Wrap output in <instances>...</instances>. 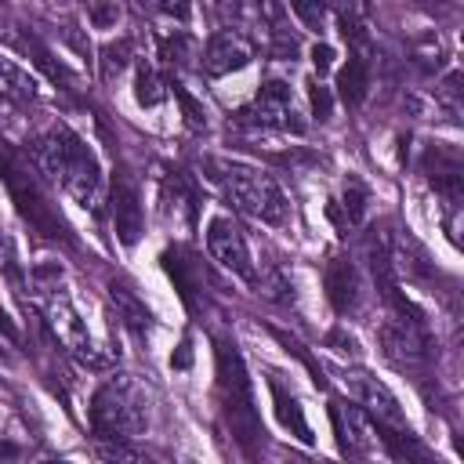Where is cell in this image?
Instances as JSON below:
<instances>
[{"label":"cell","instance_id":"obj_1","mask_svg":"<svg viewBox=\"0 0 464 464\" xmlns=\"http://www.w3.org/2000/svg\"><path fill=\"white\" fill-rule=\"evenodd\" d=\"M36 170H44L54 185H62L83 210L98 214V199H102V170L98 160L91 152V145L65 123L47 127L40 138H33L29 145Z\"/></svg>","mask_w":464,"mask_h":464},{"label":"cell","instance_id":"obj_2","mask_svg":"<svg viewBox=\"0 0 464 464\" xmlns=\"http://www.w3.org/2000/svg\"><path fill=\"white\" fill-rule=\"evenodd\" d=\"M0 181L7 185L18 218H22L33 232H40L44 239L72 243V232H69L65 218L58 214V207H54L51 196H47V188L40 185L36 163H29L14 145H0Z\"/></svg>","mask_w":464,"mask_h":464},{"label":"cell","instance_id":"obj_3","mask_svg":"<svg viewBox=\"0 0 464 464\" xmlns=\"http://www.w3.org/2000/svg\"><path fill=\"white\" fill-rule=\"evenodd\" d=\"M207 178L250 218L265 221V225H286L290 203L283 196V188L276 185V178H268L265 170L250 167V163H236V160H203Z\"/></svg>","mask_w":464,"mask_h":464},{"label":"cell","instance_id":"obj_4","mask_svg":"<svg viewBox=\"0 0 464 464\" xmlns=\"http://www.w3.org/2000/svg\"><path fill=\"white\" fill-rule=\"evenodd\" d=\"M149 424L145 392L130 377H109L91 395V431L98 439H134Z\"/></svg>","mask_w":464,"mask_h":464},{"label":"cell","instance_id":"obj_5","mask_svg":"<svg viewBox=\"0 0 464 464\" xmlns=\"http://www.w3.org/2000/svg\"><path fill=\"white\" fill-rule=\"evenodd\" d=\"M40 297H44V323H47V330H51L54 344H62L72 359H80V362H83V366H91V370L105 366V359L94 352V341H91V334H87L83 319L76 315L72 301H69L58 286H54V290H47V294H40Z\"/></svg>","mask_w":464,"mask_h":464},{"label":"cell","instance_id":"obj_6","mask_svg":"<svg viewBox=\"0 0 464 464\" xmlns=\"http://www.w3.org/2000/svg\"><path fill=\"white\" fill-rule=\"evenodd\" d=\"M236 123L243 127H261V130H286V134H304V120H297L294 102H290V83L283 80H265L246 109L236 112Z\"/></svg>","mask_w":464,"mask_h":464},{"label":"cell","instance_id":"obj_7","mask_svg":"<svg viewBox=\"0 0 464 464\" xmlns=\"http://www.w3.org/2000/svg\"><path fill=\"white\" fill-rule=\"evenodd\" d=\"M207 250H210V257H214L218 265H225L228 272L243 276L246 283L257 279L254 261H250V250H246V239H243V232L236 228L232 218L214 214V218L207 221Z\"/></svg>","mask_w":464,"mask_h":464},{"label":"cell","instance_id":"obj_8","mask_svg":"<svg viewBox=\"0 0 464 464\" xmlns=\"http://www.w3.org/2000/svg\"><path fill=\"white\" fill-rule=\"evenodd\" d=\"M330 424H334V439L337 450L344 457H370L377 439H373V420L366 410L359 406H344V402H330Z\"/></svg>","mask_w":464,"mask_h":464},{"label":"cell","instance_id":"obj_9","mask_svg":"<svg viewBox=\"0 0 464 464\" xmlns=\"http://www.w3.org/2000/svg\"><path fill=\"white\" fill-rule=\"evenodd\" d=\"M381 348L392 362L399 366H417L428 359V337H424V323H410V319H388L381 323Z\"/></svg>","mask_w":464,"mask_h":464},{"label":"cell","instance_id":"obj_10","mask_svg":"<svg viewBox=\"0 0 464 464\" xmlns=\"http://www.w3.org/2000/svg\"><path fill=\"white\" fill-rule=\"evenodd\" d=\"M250 58H254V44L239 29H221L203 47V72L207 76H228L236 69H243Z\"/></svg>","mask_w":464,"mask_h":464},{"label":"cell","instance_id":"obj_11","mask_svg":"<svg viewBox=\"0 0 464 464\" xmlns=\"http://www.w3.org/2000/svg\"><path fill=\"white\" fill-rule=\"evenodd\" d=\"M109 203H112V225H116V239L123 246H134L145 232V214H141V203H138V188L116 174L112 178V192H109Z\"/></svg>","mask_w":464,"mask_h":464},{"label":"cell","instance_id":"obj_12","mask_svg":"<svg viewBox=\"0 0 464 464\" xmlns=\"http://www.w3.org/2000/svg\"><path fill=\"white\" fill-rule=\"evenodd\" d=\"M160 261H163V272L170 276V283H174V290H178V297L185 301V308H199V290H203V272H199V261L185 250V246H167L163 254H160Z\"/></svg>","mask_w":464,"mask_h":464},{"label":"cell","instance_id":"obj_13","mask_svg":"<svg viewBox=\"0 0 464 464\" xmlns=\"http://www.w3.org/2000/svg\"><path fill=\"white\" fill-rule=\"evenodd\" d=\"M323 290H326V301L334 304V312H341V315L355 312L359 308V290H362L355 265L348 257H334L323 272Z\"/></svg>","mask_w":464,"mask_h":464},{"label":"cell","instance_id":"obj_14","mask_svg":"<svg viewBox=\"0 0 464 464\" xmlns=\"http://www.w3.org/2000/svg\"><path fill=\"white\" fill-rule=\"evenodd\" d=\"M214 362H218V388L221 399H246L250 395V377L243 366V355L228 337H214Z\"/></svg>","mask_w":464,"mask_h":464},{"label":"cell","instance_id":"obj_15","mask_svg":"<svg viewBox=\"0 0 464 464\" xmlns=\"http://www.w3.org/2000/svg\"><path fill=\"white\" fill-rule=\"evenodd\" d=\"M355 392H359V402H362V410L373 417V420H388V424H406V417H402V406H399V399L377 381V377H370V373H355Z\"/></svg>","mask_w":464,"mask_h":464},{"label":"cell","instance_id":"obj_16","mask_svg":"<svg viewBox=\"0 0 464 464\" xmlns=\"http://www.w3.org/2000/svg\"><path fill=\"white\" fill-rule=\"evenodd\" d=\"M109 297H112V304H116V312H120V319H123V326L134 330V334L145 341V337H149V326H152V312L145 308V301H141L127 283H120V279L109 283Z\"/></svg>","mask_w":464,"mask_h":464},{"label":"cell","instance_id":"obj_17","mask_svg":"<svg viewBox=\"0 0 464 464\" xmlns=\"http://www.w3.org/2000/svg\"><path fill=\"white\" fill-rule=\"evenodd\" d=\"M268 392H272V402H276V417H279V424H283L294 439H301L304 446H312V442H315V435H312V428H308V420H304L301 402H297L294 395H286V388H283L276 377L268 381Z\"/></svg>","mask_w":464,"mask_h":464},{"label":"cell","instance_id":"obj_18","mask_svg":"<svg viewBox=\"0 0 464 464\" xmlns=\"http://www.w3.org/2000/svg\"><path fill=\"white\" fill-rule=\"evenodd\" d=\"M366 91H370V58L352 51L348 62L337 72V94H341L344 105H362Z\"/></svg>","mask_w":464,"mask_h":464},{"label":"cell","instance_id":"obj_19","mask_svg":"<svg viewBox=\"0 0 464 464\" xmlns=\"http://www.w3.org/2000/svg\"><path fill=\"white\" fill-rule=\"evenodd\" d=\"M163 203H167V210L174 207V218L178 221H185V225H196V214H199V199H196V188H192V181L185 178V174H167V181H163Z\"/></svg>","mask_w":464,"mask_h":464},{"label":"cell","instance_id":"obj_20","mask_svg":"<svg viewBox=\"0 0 464 464\" xmlns=\"http://www.w3.org/2000/svg\"><path fill=\"white\" fill-rule=\"evenodd\" d=\"M0 98H7V102H33L36 98V80L4 54H0Z\"/></svg>","mask_w":464,"mask_h":464},{"label":"cell","instance_id":"obj_21","mask_svg":"<svg viewBox=\"0 0 464 464\" xmlns=\"http://www.w3.org/2000/svg\"><path fill=\"white\" fill-rule=\"evenodd\" d=\"M134 102L145 109L163 102V80L156 76V69L149 62H138V69H134Z\"/></svg>","mask_w":464,"mask_h":464},{"label":"cell","instance_id":"obj_22","mask_svg":"<svg viewBox=\"0 0 464 464\" xmlns=\"http://www.w3.org/2000/svg\"><path fill=\"white\" fill-rule=\"evenodd\" d=\"M98 54H102V58H98L102 80L112 83V80H120V72H123L127 62H130V40H127V36H123V40H112V44H105Z\"/></svg>","mask_w":464,"mask_h":464},{"label":"cell","instance_id":"obj_23","mask_svg":"<svg viewBox=\"0 0 464 464\" xmlns=\"http://www.w3.org/2000/svg\"><path fill=\"white\" fill-rule=\"evenodd\" d=\"M160 51H163V62H167V65H188L192 54H196V44H192L188 33L174 29V36H163V40H160Z\"/></svg>","mask_w":464,"mask_h":464},{"label":"cell","instance_id":"obj_24","mask_svg":"<svg viewBox=\"0 0 464 464\" xmlns=\"http://www.w3.org/2000/svg\"><path fill=\"white\" fill-rule=\"evenodd\" d=\"M366 203H370V192H366V185L359 181V178H348L344 181V214H348V225H362V218H366Z\"/></svg>","mask_w":464,"mask_h":464},{"label":"cell","instance_id":"obj_25","mask_svg":"<svg viewBox=\"0 0 464 464\" xmlns=\"http://www.w3.org/2000/svg\"><path fill=\"white\" fill-rule=\"evenodd\" d=\"M170 87H174V98H178V105H181L185 127H188V130H207V109H203V105H199V102H196V98H192L178 80H174Z\"/></svg>","mask_w":464,"mask_h":464},{"label":"cell","instance_id":"obj_26","mask_svg":"<svg viewBox=\"0 0 464 464\" xmlns=\"http://www.w3.org/2000/svg\"><path fill=\"white\" fill-rule=\"evenodd\" d=\"M272 334H276V341H279V344H283L286 352H294V355H297V359L304 362V370L312 373V381H315V388H326V373H323V366H319V362H315V359H312V355L304 352V344H301L297 337H290V334H283V330H272Z\"/></svg>","mask_w":464,"mask_h":464},{"label":"cell","instance_id":"obj_27","mask_svg":"<svg viewBox=\"0 0 464 464\" xmlns=\"http://www.w3.org/2000/svg\"><path fill=\"white\" fill-rule=\"evenodd\" d=\"M294 14L308 25V29H323V18H326V0H290Z\"/></svg>","mask_w":464,"mask_h":464},{"label":"cell","instance_id":"obj_28","mask_svg":"<svg viewBox=\"0 0 464 464\" xmlns=\"http://www.w3.org/2000/svg\"><path fill=\"white\" fill-rule=\"evenodd\" d=\"M308 98H312V112H315V120L326 123L330 112H334V94H330L319 80H312V83H308Z\"/></svg>","mask_w":464,"mask_h":464},{"label":"cell","instance_id":"obj_29","mask_svg":"<svg viewBox=\"0 0 464 464\" xmlns=\"http://www.w3.org/2000/svg\"><path fill=\"white\" fill-rule=\"evenodd\" d=\"M326 348H334V352L344 355V359H359V341H355L344 326H334V330L326 334Z\"/></svg>","mask_w":464,"mask_h":464},{"label":"cell","instance_id":"obj_30","mask_svg":"<svg viewBox=\"0 0 464 464\" xmlns=\"http://www.w3.org/2000/svg\"><path fill=\"white\" fill-rule=\"evenodd\" d=\"M116 18H120L116 0H102V4H94V7H91V25H94V29H112V25H116Z\"/></svg>","mask_w":464,"mask_h":464},{"label":"cell","instance_id":"obj_31","mask_svg":"<svg viewBox=\"0 0 464 464\" xmlns=\"http://www.w3.org/2000/svg\"><path fill=\"white\" fill-rule=\"evenodd\" d=\"M156 7H160V14H167L174 22H188V14H192L188 0H156Z\"/></svg>","mask_w":464,"mask_h":464},{"label":"cell","instance_id":"obj_32","mask_svg":"<svg viewBox=\"0 0 464 464\" xmlns=\"http://www.w3.org/2000/svg\"><path fill=\"white\" fill-rule=\"evenodd\" d=\"M312 69H315L319 76H326V72L334 69V47H330V44H315V47H312Z\"/></svg>","mask_w":464,"mask_h":464},{"label":"cell","instance_id":"obj_33","mask_svg":"<svg viewBox=\"0 0 464 464\" xmlns=\"http://www.w3.org/2000/svg\"><path fill=\"white\" fill-rule=\"evenodd\" d=\"M18 25H22V22L11 14L7 0H0V40H4V44H11V36L18 33Z\"/></svg>","mask_w":464,"mask_h":464},{"label":"cell","instance_id":"obj_34","mask_svg":"<svg viewBox=\"0 0 464 464\" xmlns=\"http://www.w3.org/2000/svg\"><path fill=\"white\" fill-rule=\"evenodd\" d=\"M170 366H174V370H188V366H192V337H181L178 352L170 355Z\"/></svg>","mask_w":464,"mask_h":464},{"label":"cell","instance_id":"obj_35","mask_svg":"<svg viewBox=\"0 0 464 464\" xmlns=\"http://www.w3.org/2000/svg\"><path fill=\"white\" fill-rule=\"evenodd\" d=\"M0 334H4V341H7V344H14V348L22 344V330L11 323V315H7L4 308H0Z\"/></svg>","mask_w":464,"mask_h":464},{"label":"cell","instance_id":"obj_36","mask_svg":"<svg viewBox=\"0 0 464 464\" xmlns=\"http://www.w3.org/2000/svg\"><path fill=\"white\" fill-rule=\"evenodd\" d=\"M0 457H18V446H11V442H0Z\"/></svg>","mask_w":464,"mask_h":464}]
</instances>
